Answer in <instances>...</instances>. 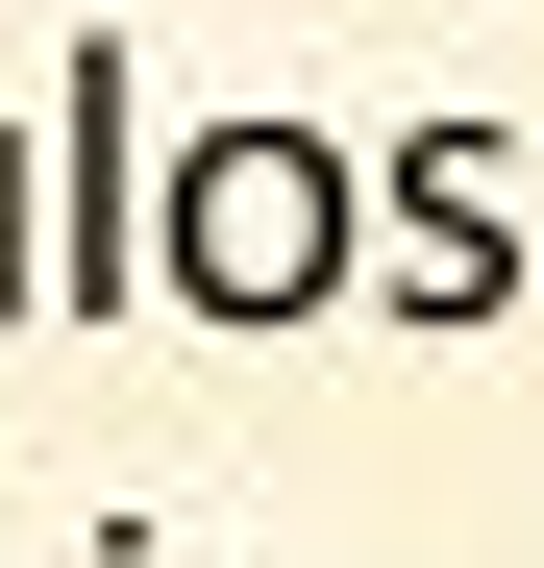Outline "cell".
<instances>
[{
  "mask_svg": "<svg viewBox=\"0 0 544 568\" xmlns=\"http://www.w3.org/2000/svg\"><path fill=\"white\" fill-rule=\"evenodd\" d=\"M149 297L173 322H322V297H372V173H346L298 100H248L199 149H149Z\"/></svg>",
  "mask_w": 544,
  "mask_h": 568,
  "instance_id": "1",
  "label": "cell"
},
{
  "mask_svg": "<svg viewBox=\"0 0 544 568\" xmlns=\"http://www.w3.org/2000/svg\"><path fill=\"white\" fill-rule=\"evenodd\" d=\"M372 322H520V173H495V124H396L372 149Z\"/></svg>",
  "mask_w": 544,
  "mask_h": 568,
  "instance_id": "2",
  "label": "cell"
},
{
  "mask_svg": "<svg viewBox=\"0 0 544 568\" xmlns=\"http://www.w3.org/2000/svg\"><path fill=\"white\" fill-rule=\"evenodd\" d=\"M50 297H149V74L124 50H74L50 74Z\"/></svg>",
  "mask_w": 544,
  "mask_h": 568,
  "instance_id": "3",
  "label": "cell"
}]
</instances>
